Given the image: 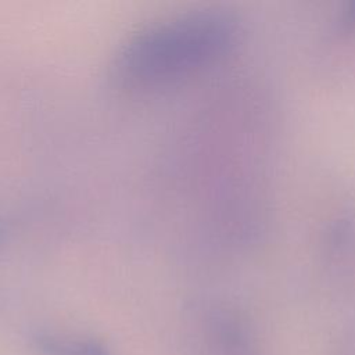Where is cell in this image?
Listing matches in <instances>:
<instances>
[{"label": "cell", "mask_w": 355, "mask_h": 355, "mask_svg": "<svg viewBox=\"0 0 355 355\" xmlns=\"http://www.w3.org/2000/svg\"><path fill=\"white\" fill-rule=\"evenodd\" d=\"M232 21L194 11L151 24L130 36L112 64L116 85L151 90L190 76L220 57L233 40Z\"/></svg>", "instance_id": "6da1fadb"}, {"label": "cell", "mask_w": 355, "mask_h": 355, "mask_svg": "<svg viewBox=\"0 0 355 355\" xmlns=\"http://www.w3.org/2000/svg\"><path fill=\"white\" fill-rule=\"evenodd\" d=\"M37 345L46 355H108L107 349L93 340H69L60 337H40Z\"/></svg>", "instance_id": "7a4b0ae2"}]
</instances>
